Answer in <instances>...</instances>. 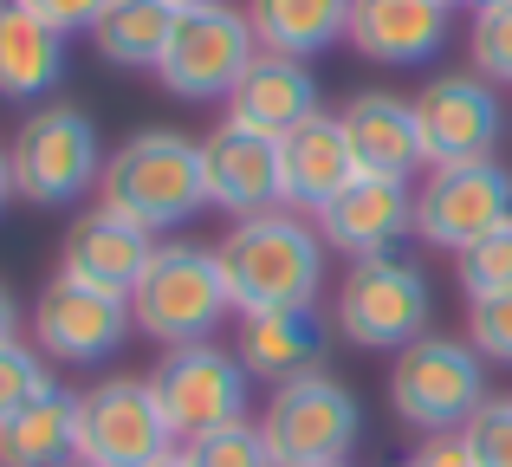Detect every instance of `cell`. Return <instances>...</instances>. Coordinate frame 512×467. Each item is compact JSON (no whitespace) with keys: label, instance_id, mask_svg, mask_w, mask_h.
Segmentation results:
<instances>
[{"label":"cell","instance_id":"27","mask_svg":"<svg viewBox=\"0 0 512 467\" xmlns=\"http://www.w3.org/2000/svg\"><path fill=\"white\" fill-rule=\"evenodd\" d=\"M182 461L188 467H273L260 422H227V429L195 435V442H182Z\"/></svg>","mask_w":512,"mask_h":467},{"label":"cell","instance_id":"2","mask_svg":"<svg viewBox=\"0 0 512 467\" xmlns=\"http://www.w3.org/2000/svg\"><path fill=\"white\" fill-rule=\"evenodd\" d=\"M104 208H117L124 221L150 234H169L182 221H195L208 208V182H201V137L182 130H137L130 143H117L104 156L98 176Z\"/></svg>","mask_w":512,"mask_h":467},{"label":"cell","instance_id":"29","mask_svg":"<svg viewBox=\"0 0 512 467\" xmlns=\"http://www.w3.org/2000/svg\"><path fill=\"white\" fill-rule=\"evenodd\" d=\"M467 455L474 467H512V396H487V403L467 416Z\"/></svg>","mask_w":512,"mask_h":467},{"label":"cell","instance_id":"16","mask_svg":"<svg viewBox=\"0 0 512 467\" xmlns=\"http://www.w3.org/2000/svg\"><path fill=\"white\" fill-rule=\"evenodd\" d=\"M150 260H156V234L98 202L91 215L72 221L65 253H59V273L78 279V286L111 292V299H130V292H137V279L150 273Z\"/></svg>","mask_w":512,"mask_h":467},{"label":"cell","instance_id":"22","mask_svg":"<svg viewBox=\"0 0 512 467\" xmlns=\"http://www.w3.org/2000/svg\"><path fill=\"white\" fill-rule=\"evenodd\" d=\"M78 461V396L46 383L26 409L0 422V467H72Z\"/></svg>","mask_w":512,"mask_h":467},{"label":"cell","instance_id":"33","mask_svg":"<svg viewBox=\"0 0 512 467\" xmlns=\"http://www.w3.org/2000/svg\"><path fill=\"white\" fill-rule=\"evenodd\" d=\"M409 467H474V455H467V435L448 429V435H422V448H415Z\"/></svg>","mask_w":512,"mask_h":467},{"label":"cell","instance_id":"10","mask_svg":"<svg viewBox=\"0 0 512 467\" xmlns=\"http://www.w3.org/2000/svg\"><path fill=\"white\" fill-rule=\"evenodd\" d=\"M150 383H156V403H163V416H169L175 448L208 435V429H227V422H247L253 377H247V364H240L234 351H221L214 338L169 351Z\"/></svg>","mask_w":512,"mask_h":467},{"label":"cell","instance_id":"21","mask_svg":"<svg viewBox=\"0 0 512 467\" xmlns=\"http://www.w3.org/2000/svg\"><path fill=\"white\" fill-rule=\"evenodd\" d=\"M234 357L247 364V377L292 383V377H305V370H318V357H325V318H318L312 305L253 312V318H240Z\"/></svg>","mask_w":512,"mask_h":467},{"label":"cell","instance_id":"40","mask_svg":"<svg viewBox=\"0 0 512 467\" xmlns=\"http://www.w3.org/2000/svg\"><path fill=\"white\" fill-rule=\"evenodd\" d=\"M338 467H350V461H338Z\"/></svg>","mask_w":512,"mask_h":467},{"label":"cell","instance_id":"14","mask_svg":"<svg viewBox=\"0 0 512 467\" xmlns=\"http://www.w3.org/2000/svg\"><path fill=\"white\" fill-rule=\"evenodd\" d=\"M201 182H208V208L247 221V215H266V208H286V182H279V143L260 137V130L221 124L201 137Z\"/></svg>","mask_w":512,"mask_h":467},{"label":"cell","instance_id":"24","mask_svg":"<svg viewBox=\"0 0 512 467\" xmlns=\"http://www.w3.org/2000/svg\"><path fill=\"white\" fill-rule=\"evenodd\" d=\"M247 20L260 52H286V59H312L331 39H344L350 0H247Z\"/></svg>","mask_w":512,"mask_h":467},{"label":"cell","instance_id":"12","mask_svg":"<svg viewBox=\"0 0 512 467\" xmlns=\"http://www.w3.org/2000/svg\"><path fill=\"white\" fill-rule=\"evenodd\" d=\"M130 299H111L78 279H46L33 299V351L59 357V364H104L117 344L130 338Z\"/></svg>","mask_w":512,"mask_h":467},{"label":"cell","instance_id":"3","mask_svg":"<svg viewBox=\"0 0 512 467\" xmlns=\"http://www.w3.org/2000/svg\"><path fill=\"white\" fill-rule=\"evenodd\" d=\"M227 312H234V299H227L221 260H214V247H195V240L156 247L150 273L137 279V292H130V325H137L150 344H163V351L208 344Z\"/></svg>","mask_w":512,"mask_h":467},{"label":"cell","instance_id":"11","mask_svg":"<svg viewBox=\"0 0 512 467\" xmlns=\"http://www.w3.org/2000/svg\"><path fill=\"white\" fill-rule=\"evenodd\" d=\"M512 221V169L480 156V163H435L415 189V234L441 253L474 247L480 234Z\"/></svg>","mask_w":512,"mask_h":467},{"label":"cell","instance_id":"1","mask_svg":"<svg viewBox=\"0 0 512 467\" xmlns=\"http://www.w3.org/2000/svg\"><path fill=\"white\" fill-rule=\"evenodd\" d=\"M214 260H221L227 299H234L240 318L312 305L318 286H325V240L292 208H266V215L234 221L214 247Z\"/></svg>","mask_w":512,"mask_h":467},{"label":"cell","instance_id":"5","mask_svg":"<svg viewBox=\"0 0 512 467\" xmlns=\"http://www.w3.org/2000/svg\"><path fill=\"white\" fill-rule=\"evenodd\" d=\"M7 163H13V195H20V202L65 208V202L98 189L104 143H98V124H91L78 104H39V111H26V124L13 130Z\"/></svg>","mask_w":512,"mask_h":467},{"label":"cell","instance_id":"6","mask_svg":"<svg viewBox=\"0 0 512 467\" xmlns=\"http://www.w3.org/2000/svg\"><path fill=\"white\" fill-rule=\"evenodd\" d=\"M428 312H435V292H428L422 266L396 260V253L350 260L338 305H331L338 338L357 351H409L415 338H428Z\"/></svg>","mask_w":512,"mask_h":467},{"label":"cell","instance_id":"32","mask_svg":"<svg viewBox=\"0 0 512 467\" xmlns=\"http://www.w3.org/2000/svg\"><path fill=\"white\" fill-rule=\"evenodd\" d=\"M20 7L39 13L52 33H91V26H98V13L111 7V0H20Z\"/></svg>","mask_w":512,"mask_h":467},{"label":"cell","instance_id":"8","mask_svg":"<svg viewBox=\"0 0 512 467\" xmlns=\"http://www.w3.org/2000/svg\"><path fill=\"white\" fill-rule=\"evenodd\" d=\"M487 403V370L480 351L461 338H415L409 351H396L389 370V409L422 435L467 429V416Z\"/></svg>","mask_w":512,"mask_h":467},{"label":"cell","instance_id":"7","mask_svg":"<svg viewBox=\"0 0 512 467\" xmlns=\"http://www.w3.org/2000/svg\"><path fill=\"white\" fill-rule=\"evenodd\" d=\"M260 59V39H253V20L227 0H195V7H175L169 46L156 59V78L188 104H208L240 85V72Z\"/></svg>","mask_w":512,"mask_h":467},{"label":"cell","instance_id":"4","mask_svg":"<svg viewBox=\"0 0 512 467\" xmlns=\"http://www.w3.org/2000/svg\"><path fill=\"white\" fill-rule=\"evenodd\" d=\"M260 435L273 467H338L357 455L363 409L350 383H338L331 370H305L292 383H273L260 409Z\"/></svg>","mask_w":512,"mask_h":467},{"label":"cell","instance_id":"39","mask_svg":"<svg viewBox=\"0 0 512 467\" xmlns=\"http://www.w3.org/2000/svg\"><path fill=\"white\" fill-rule=\"evenodd\" d=\"M448 7H461V0H448Z\"/></svg>","mask_w":512,"mask_h":467},{"label":"cell","instance_id":"13","mask_svg":"<svg viewBox=\"0 0 512 467\" xmlns=\"http://www.w3.org/2000/svg\"><path fill=\"white\" fill-rule=\"evenodd\" d=\"M415 124H422V143H428V169L435 163H480L500 143L506 111H500V91L480 72H441L415 91Z\"/></svg>","mask_w":512,"mask_h":467},{"label":"cell","instance_id":"18","mask_svg":"<svg viewBox=\"0 0 512 467\" xmlns=\"http://www.w3.org/2000/svg\"><path fill=\"white\" fill-rule=\"evenodd\" d=\"M227 117L260 137H292L299 124L318 117V78L305 59H286V52H260V59L240 72V85L227 91Z\"/></svg>","mask_w":512,"mask_h":467},{"label":"cell","instance_id":"37","mask_svg":"<svg viewBox=\"0 0 512 467\" xmlns=\"http://www.w3.org/2000/svg\"><path fill=\"white\" fill-rule=\"evenodd\" d=\"M169 7H195V0H169Z\"/></svg>","mask_w":512,"mask_h":467},{"label":"cell","instance_id":"19","mask_svg":"<svg viewBox=\"0 0 512 467\" xmlns=\"http://www.w3.org/2000/svg\"><path fill=\"white\" fill-rule=\"evenodd\" d=\"M338 124H344L350 150H357L363 176L409 182L415 169H428V143H422V124H415V104L396 98V91H357Z\"/></svg>","mask_w":512,"mask_h":467},{"label":"cell","instance_id":"34","mask_svg":"<svg viewBox=\"0 0 512 467\" xmlns=\"http://www.w3.org/2000/svg\"><path fill=\"white\" fill-rule=\"evenodd\" d=\"M13 331H20V299H13V286L0 279V344H13Z\"/></svg>","mask_w":512,"mask_h":467},{"label":"cell","instance_id":"25","mask_svg":"<svg viewBox=\"0 0 512 467\" xmlns=\"http://www.w3.org/2000/svg\"><path fill=\"white\" fill-rule=\"evenodd\" d=\"M169 26H175L169 0H111V7L98 13V26H91V46L111 65L156 72V59H163V46H169Z\"/></svg>","mask_w":512,"mask_h":467},{"label":"cell","instance_id":"15","mask_svg":"<svg viewBox=\"0 0 512 467\" xmlns=\"http://www.w3.org/2000/svg\"><path fill=\"white\" fill-rule=\"evenodd\" d=\"M312 221L325 247L350 253V260H376V253H396L415 234V189L396 176H357Z\"/></svg>","mask_w":512,"mask_h":467},{"label":"cell","instance_id":"28","mask_svg":"<svg viewBox=\"0 0 512 467\" xmlns=\"http://www.w3.org/2000/svg\"><path fill=\"white\" fill-rule=\"evenodd\" d=\"M454 266H461V292L467 299H493V292H512V221L493 234H480L474 247L454 253Z\"/></svg>","mask_w":512,"mask_h":467},{"label":"cell","instance_id":"30","mask_svg":"<svg viewBox=\"0 0 512 467\" xmlns=\"http://www.w3.org/2000/svg\"><path fill=\"white\" fill-rule=\"evenodd\" d=\"M46 383H52L46 377V357H39L33 344H20V338L0 344V422H7L13 409H26Z\"/></svg>","mask_w":512,"mask_h":467},{"label":"cell","instance_id":"9","mask_svg":"<svg viewBox=\"0 0 512 467\" xmlns=\"http://www.w3.org/2000/svg\"><path fill=\"white\" fill-rule=\"evenodd\" d=\"M175 448L150 377H104L78 396V467H150Z\"/></svg>","mask_w":512,"mask_h":467},{"label":"cell","instance_id":"35","mask_svg":"<svg viewBox=\"0 0 512 467\" xmlns=\"http://www.w3.org/2000/svg\"><path fill=\"white\" fill-rule=\"evenodd\" d=\"M13 202V163H7V150H0V208Z\"/></svg>","mask_w":512,"mask_h":467},{"label":"cell","instance_id":"26","mask_svg":"<svg viewBox=\"0 0 512 467\" xmlns=\"http://www.w3.org/2000/svg\"><path fill=\"white\" fill-rule=\"evenodd\" d=\"M467 52H474V72L487 78V85H512V0H487V7H474Z\"/></svg>","mask_w":512,"mask_h":467},{"label":"cell","instance_id":"23","mask_svg":"<svg viewBox=\"0 0 512 467\" xmlns=\"http://www.w3.org/2000/svg\"><path fill=\"white\" fill-rule=\"evenodd\" d=\"M65 78V33H52L20 0H0V98H46Z\"/></svg>","mask_w":512,"mask_h":467},{"label":"cell","instance_id":"31","mask_svg":"<svg viewBox=\"0 0 512 467\" xmlns=\"http://www.w3.org/2000/svg\"><path fill=\"white\" fill-rule=\"evenodd\" d=\"M467 344L493 364H512V292L493 299H467Z\"/></svg>","mask_w":512,"mask_h":467},{"label":"cell","instance_id":"38","mask_svg":"<svg viewBox=\"0 0 512 467\" xmlns=\"http://www.w3.org/2000/svg\"><path fill=\"white\" fill-rule=\"evenodd\" d=\"M474 7H487V0H474Z\"/></svg>","mask_w":512,"mask_h":467},{"label":"cell","instance_id":"20","mask_svg":"<svg viewBox=\"0 0 512 467\" xmlns=\"http://www.w3.org/2000/svg\"><path fill=\"white\" fill-rule=\"evenodd\" d=\"M363 169H357V150H350L344 124L318 111L312 124H299L292 137H279V182H286V202L299 208H325L338 189H350Z\"/></svg>","mask_w":512,"mask_h":467},{"label":"cell","instance_id":"17","mask_svg":"<svg viewBox=\"0 0 512 467\" xmlns=\"http://www.w3.org/2000/svg\"><path fill=\"white\" fill-rule=\"evenodd\" d=\"M454 7L448 0H350L344 39L376 65H422L448 46Z\"/></svg>","mask_w":512,"mask_h":467},{"label":"cell","instance_id":"36","mask_svg":"<svg viewBox=\"0 0 512 467\" xmlns=\"http://www.w3.org/2000/svg\"><path fill=\"white\" fill-rule=\"evenodd\" d=\"M150 467H188V461H182V448H169V455H163V461H150Z\"/></svg>","mask_w":512,"mask_h":467}]
</instances>
